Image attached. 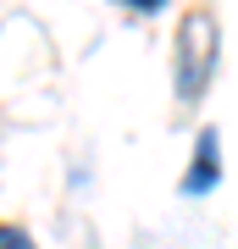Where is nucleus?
Here are the masks:
<instances>
[{
	"label": "nucleus",
	"instance_id": "obj_1",
	"mask_svg": "<svg viewBox=\"0 0 238 249\" xmlns=\"http://www.w3.org/2000/svg\"><path fill=\"white\" fill-rule=\"evenodd\" d=\"M211 61H216V17L211 11H188L177 22V100H194L211 83Z\"/></svg>",
	"mask_w": 238,
	"mask_h": 249
},
{
	"label": "nucleus",
	"instance_id": "obj_3",
	"mask_svg": "<svg viewBox=\"0 0 238 249\" xmlns=\"http://www.w3.org/2000/svg\"><path fill=\"white\" fill-rule=\"evenodd\" d=\"M0 249H34V238H28L22 227H11V222H0Z\"/></svg>",
	"mask_w": 238,
	"mask_h": 249
},
{
	"label": "nucleus",
	"instance_id": "obj_4",
	"mask_svg": "<svg viewBox=\"0 0 238 249\" xmlns=\"http://www.w3.org/2000/svg\"><path fill=\"white\" fill-rule=\"evenodd\" d=\"M122 6H128V11H161L166 0H122Z\"/></svg>",
	"mask_w": 238,
	"mask_h": 249
},
{
	"label": "nucleus",
	"instance_id": "obj_2",
	"mask_svg": "<svg viewBox=\"0 0 238 249\" xmlns=\"http://www.w3.org/2000/svg\"><path fill=\"white\" fill-rule=\"evenodd\" d=\"M216 183H221V144H216V127H205L194 144V160L183 172V194H211Z\"/></svg>",
	"mask_w": 238,
	"mask_h": 249
}]
</instances>
